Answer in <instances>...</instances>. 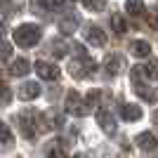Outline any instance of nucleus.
<instances>
[{"instance_id":"f257e3e1","label":"nucleus","mask_w":158,"mask_h":158,"mask_svg":"<svg viewBox=\"0 0 158 158\" xmlns=\"http://www.w3.org/2000/svg\"><path fill=\"white\" fill-rule=\"evenodd\" d=\"M76 52H78V57L76 59H71V64H69V73H71L73 78H78V80H83V78H87L90 73H92V69H94V61L87 57V52L83 50V47H76Z\"/></svg>"},{"instance_id":"f03ea898","label":"nucleus","mask_w":158,"mask_h":158,"mask_svg":"<svg viewBox=\"0 0 158 158\" xmlns=\"http://www.w3.org/2000/svg\"><path fill=\"white\" fill-rule=\"evenodd\" d=\"M12 38L19 47H33L40 40V26L38 24H21L12 31Z\"/></svg>"},{"instance_id":"7ed1b4c3","label":"nucleus","mask_w":158,"mask_h":158,"mask_svg":"<svg viewBox=\"0 0 158 158\" xmlns=\"http://www.w3.org/2000/svg\"><path fill=\"white\" fill-rule=\"evenodd\" d=\"M132 90L139 94V97L144 99V102H156V92H153V87L146 83V78H144V73H142V66H135L132 69Z\"/></svg>"},{"instance_id":"20e7f679","label":"nucleus","mask_w":158,"mask_h":158,"mask_svg":"<svg viewBox=\"0 0 158 158\" xmlns=\"http://www.w3.org/2000/svg\"><path fill=\"white\" fill-rule=\"evenodd\" d=\"M17 123H19L21 137H26V139L35 137V132H38V113L33 109H24L21 113H17Z\"/></svg>"},{"instance_id":"39448f33","label":"nucleus","mask_w":158,"mask_h":158,"mask_svg":"<svg viewBox=\"0 0 158 158\" xmlns=\"http://www.w3.org/2000/svg\"><path fill=\"white\" fill-rule=\"evenodd\" d=\"M64 106H66V113H71V116H87V113L92 111V109L87 106V102L80 97L78 92H69Z\"/></svg>"},{"instance_id":"423d86ee","label":"nucleus","mask_w":158,"mask_h":158,"mask_svg":"<svg viewBox=\"0 0 158 158\" xmlns=\"http://www.w3.org/2000/svg\"><path fill=\"white\" fill-rule=\"evenodd\" d=\"M97 125L102 127V132L104 135H116V118H113V113L109 111V109H99L97 111Z\"/></svg>"},{"instance_id":"0eeeda50","label":"nucleus","mask_w":158,"mask_h":158,"mask_svg":"<svg viewBox=\"0 0 158 158\" xmlns=\"http://www.w3.org/2000/svg\"><path fill=\"white\" fill-rule=\"evenodd\" d=\"M135 144H137V149H142V151H156L158 139H156V135H153L151 130H144L135 137Z\"/></svg>"},{"instance_id":"6e6552de","label":"nucleus","mask_w":158,"mask_h":158,"mask_svg":"<svg viewBox=\"0 0 158 158\" xmlns=\"http://www.w3.org/2000/svg\"><path fill=\"white\" fill-rule=\"evenodd\" d=\"M35 73L43 80H57L59 78V66L52 64V61H38L35 64Z\"/></svg>"},{"instance_id":"1a4fd4ad","label":"nucleus","mask_w":158,"mask_h":158,"mask_svg":"<svg viewBox=\"0 0 158 158\" xmlns=\"http://www.w3.org/2000/svg\"><path fill=\"white\" fill-rule=\"evenodd\" d=\"M45 158H69V144L61 139H52L45 146Z\"/></svg>"},{"instance_id":"9d476101","label":"nucleus","mask_w":158,"mask_h":158,"mask_svg":"<svg viewBox=\"0 0 158 158\" xmlns=\"http://www.w3.org/2000/svg\"><path fill=\"white\" fill-rule=\"evenodd\" d=\"M61 123H64V118H61L59 113H43V116H38V130L47 132V130H54V127H59Z\"/></svg>"},{"instance_id":"9b49d317","label":"nucleus","mask_w":158,"mask_h":158,"mask_svg":"<svg viewBox=\"0 0 158 158\" xmlns=\"http://www.w3.org/2000/svg\"><path fill=\"white\" fill-rule=\"evenodd\" d=\"M85 38H87V43L94 45V47H104L106 45V33L99 26H94V24H90V26L85 28Z\"/></svg>"},{"instance_id":"f8f14e48","label":"nucleus","mask_w":158,"mask_h":158,"mask_svg":"<svg viewBox=\"0 0 158 158\" xmlns=\"http://www.w3.org/2000/svg\"><path fill=\"white\" fill-rule=\"evenodd\" d=\"M78 24H80V19H78V14H64L59 19V33H64V35H71V33H76L78 31Z\"/></svg>"},{"instance_id":"ddd939ff","label":"nucleus","mask_w":158,"mask_h":158,"mask_svg":"<svg viewBox=\"0 0 158 158\" xmlns=\"http://www.w3.org/2000/svg\"><path fill=\"white\" fill-rule=\"evenodd\" d=\"M17 94H19V99H24V102H31V99H35L40 94V85L33 83V80H26V83L17 90Z\"/></svg>"},{"instance_id":"4468645a","label":"nucleus","mask_w":158,"mask_h":158,"mask_svg":"<svg viewBox=\"0 0 158 158\" xmlns=\"http://www.w3.org/2000/svg\"><path fill=\"white\" fill-rule=\"evenodd\" d=\"M104 69L109 76H118L120 71H123V57L120 54H109L104 59Z\"/></svg>"},{"instance_id":"2eb2a0df","label":"nucleus","mask_w":158,"mask_h":158,"mask_svg":"<svg viewBox=\"0 0 158 158\" xmlns=\"http://www.w3.org/2000/svg\"><path fill=\"white\" fill-rule=\"evenodd\" d=\"M21 10H24V0H0V12L5 17H14Z\"/></svg>"},{"instance_id":"dca6fc26","label":"nucleus","mask_w":158,"mask_h":158,"mask_svg":"<svg viewBox=\"0 0 158 158\" xmlns=\"http://www.w3.org/2000/svg\"><path fill=\"white\" fill-rule=\"evenodd\" d=\"M28 71H31V64H28V59H24V57H19V59H14L12 64H10V76H14V78H21V76H26Z\"/></svg>"},{"instance_id":"f3484780","label":"nucleus","mask_w":158,"mask_h":158,"mask_svg":"<svg viewBox=\"0 0 158 158\" xmlns=\"http://www.w3.org/2000/svg\"><path fill=\"white\" fill-rule=\"evenodd\" d=\"M69 50H71V45H69V40L64 38H52V43H50V52L54 54V57H66L69 54Z\"/></svg>"},{"instance_id":"a211bd4d","label":"nucleus","mask_w":158,"mask_h":158,"mask_svg":"<svg viewBox=\"0 0 158 158\" xmlns=\"http://www.w3.org/2000/svg\"><path fill=\"white\" fill-rule=\"evenodd\" d=\"M120 116H123L125 120H130V123H135V120L142 118V106H137V104H123V106H120Z\"/></svg>"},{"instance_id":"6ab92c4d","label":"nucleus","mask_w":158,"mask_h":158,"mask_svg":"<svg viewBox=\"0 0 158 158\" xmlns=\"http://www.w3.org/2000/svg\"><path fill=\"white\" fill-rule=\"evenodd\" d=\"M130 52L135 54V57H139V59H144V57L151 54V45H149L146 40H132L130 43Z\"/></svg>"},{"instance_id":"aec40b11","label":"nucleus","mask_w":158,"mask_h":158,"mask_svg":"<svg viewBox=\"0 0 158 158\" xmlns=\"http://www.w3.org/2000/svg\"><path fill=\"white\" fill-rule=\"evenodd\" d=\"M125 12L130 17H144V12H146L144 0H125Z\"/></svg>"},{"instance_id":"412c9836","label":"nucleus","mask_w":158,"mask_h":158,"mask_svg":"<svg viewBox=\"0 0 158 158\" xmlns=\"http://www.w3.org/2000/svg\"><path fill=\"white\" fill-rule=\"evenodd\" d=\"M142 73H144L146 80H158V59H151L149 64L142 66Z\"/></svg>"},{"instance_id":"4be33fe9","label":"nucleus","mask_w":158,"mask_h":158,"mask_svg":"<svg viewBox=\"0 0 158 158\" xmlns=\"http://www.w3.org/2000/svg\"><path fill=\"white\" fill-rule=\"evenodd\" d=\"M12 142H14L12 130H10V127H7L2 120H0V149H2V146H10Z\"/></svg>"},{"instance_id":"5701e85b","label":"nucleus","mask_w":158,"mask_h":158,"mask_svg":"<svg viewBox=\"0 0 158 158\" xmlns=\"http://www.w3.org/2000/svg\"><path fill=\"white\" fill-rule=\"evenodd\" d=\"M111 26H113V31L118 33V35H123V33L127 31V24H125V19H123L120 14H113L111 17Z\"/></svg>"},{"instance_id":"b1692460","label":"nucleus","mask_w":158,"mask_h":158,"mask_svg":"<svg viewBox=\"0 0 158 158\" xmlns=\"http://www.w3.org/2000/svg\"><path fill=\"white\" fill-rule=\"evenodd\" d=\"M50 10H52L50 0H33V12L35 14H47Z\"/></svg>"},{"instance_id":"393cba45","label":"nucleus","mask_w":158,"mask_h":158,"mask_svg":"<svg viewBox=\"0 0 158 158\" xmlns=\"http://www.w3.org/2000/svg\"><path fill=\"white\" fill-rule=\"evenodd\" d=\"M10 102H12V90L5 83H0V106H7Z\"/></svg>"},{"instance_id":"a878e982","label":"nucleus","mask_w":158,"mask_h":158,"mask_svg":"<svg viewBox=\"0 0 158 158\" xmlns=\"http://www.w3.org/2000/svg\"><path fill=\"white\" fill-rule=\"evenodd\" d=\"M83 2H85V7L90 12H102L106 7V0H83Z\"/></svg>"},{"instance_id":"bb28decb","label":"nucleus","mask_w":158,"mask_h":158,"mask_svg":"<svg viewBox=\"0 0 158 158\" xmlns=\"http://www.w3.org/2000/svg\"><path fill=\"white\" fill-rule=\"evenodd\" d=\"M12 57V45L5 43V40H0V61H7Z\"/></svg>"},{"instance_id":"cd10ccee","label":"nucleus","mask_w":158,"mask_h":158,"mask_svg":"<svg viewBox=\"0 0 158 158\" xmlns=\"http://www.w3.org/2000/svg\"><path fill=\"white\" fill-rule=\"evenodd\" d=\"M151 26L158 31V10H153V14H151Z\"/></svg>"},{"instance_id":"c85d7f7f","label":"nucleus","mask_w":158,"mask_h":158,"mask_svg":"<svg viewBox=\"0 0 158 158\" xmlns=\"http://www.w3.org/2000/svg\"><path fill=\"white\" fill-rule=\"evenodd\" d=\"M153 125L158 127V111H153Z\"/></svg>"},{"instance_id":"c756f323","label":"nucleus","mask_w":158,"mask_h":158,"mask_svg":"<svg viewBox=\"0 0 158 158\" xmlns=\"http://www.w3.org/2000/svg\"><path fill=\"white\" fill-rule=\"evenodd\" d=\"M2 31H5V24H2V21H0V35H2Z\"/></svg>"},{"instance_id":"7c9ffc66","label":"nucleus","mask_w":158,"mask_h":158,"mask_svg":"<svg viewBox=\"0 0 158 158\" xmlns=\"http://www.w3.org/2000/svg\"><path fill=\"white\" fill-rule=\"evenodd\" d=\"M76 158H78V156H76ZM80 158H83V156H80Z\"/></svg>"}]
</instances>
